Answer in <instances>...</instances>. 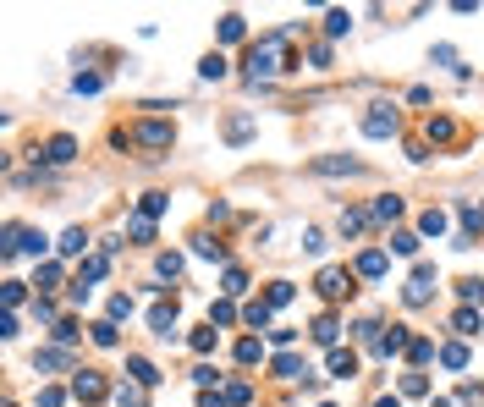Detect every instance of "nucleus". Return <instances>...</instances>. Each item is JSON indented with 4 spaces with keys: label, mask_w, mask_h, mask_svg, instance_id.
I'll return each mask as SVG.
<instances>
[{
    "label": "nucleus",
    "mask_w": 484,
    "mask_h": 407,
    "mask_svg": "<svg viewBox=\"0 0 484 407\" xmlns=\"http://www.w3.org/2000/svg\"><path fill=\"white\" fill-rule=\"evenodd\" d=\"M55 341H67V347H72V341H78V325H72V320H61V325H55Z\"/></svg>",
    "instance_id": "473e14b6"
},
{
    "label": "nucleus",
    "mask_w": 484,
    "mask_h": 407,
    "mask_svg": "<svg viewBox=\"0 0 484 407\" xmlns=\"http://www.w3.org/2000/svg\"><path fill=\"white\" fill-rule=\"evenodd\" d=\"M83 248H88V232H83V226H72V232L61 237V253H83Z\"/></svg>",
    "instance_id": "f8f14e48"
},
{
    "label": "nucleus",
    "mask_w": 484,
    "mask_h": 407,
    "mask_svg": "<svg viewBox=\"0 0 484 407\" xmlns=\"http://www.w3.org/2000/svg\"><path fill=\"white\" fill-rule=\"evenodd\" d=\"M440 363H446V369H463V363H468V347H463V341L440 347Z\"/></svg>",
    "instance_id": "6e6552de"
},
{
    "label": "nucleus",
    "mask_w": 484,
    "mask_h": 407,
    "mask_svg": "<svg viewBox=\"0 0 484 407\" xmlns=\"http://www.w3.org/2000/svg\"><path fill=\"white\" fill-rule=\"evenodd\" d=\"M55 281H61V270H55V264H39V275H33V286H55Z\"/></svg>",
    "instance_id": "4be33fe9"
},
{
    "label": "nucleus",
    "mask_w": 484,
    "mask_h": 407,
    "mask_svg": "<svg viewBox=\"0 0 484 407\" xmlns=\"http://www.w3.org/2000/svg\"><path fill=\"white\" fill-rule=\"evenodd\" d=\"M116 402H121V407H144V391H138V386H121Z\"/></svg>",
    "instance_id": "aec40b11"
},
{
    "label": "nucleus",
    "mask_w": 484,
    "mask_h": 407,
    "mask_svg": "<svg viewBox=\"0 0 484 407\" xmlns=\"http://www.w3.org/2000/svg\"><path fill=\"white\" fill-rule=\"evenodd\" d=\"M160 275H182V259L176 253H160Z\"/></svg>",
    "instance_id": "2f4dec72"
},
{
    "label": "nucleus",
    "mask_w": 484,
    "mask_h": 407,
    "mask_svg": "<svg viewBox=\"0 0 484 407\" xmlns=\"http://www.w3.org/2000/svg\"><path fill=\"white\" fill-rule=\"evenodd\" d=\"M314 336H320V341H325V347H330V341H336V320H330V314H325V320H320V325H314Z\"/></svg>",
    "instance_id": "c85d7f7f"
},
{
    "label": "nucleus",
    "mask_w": 484,
    "mask_h": 407,
    "mask_svg": "<svg viewBox=\"0 0 484 407\" xmlns=\"http://www.w3.org/2000/svg\"><path fill=\"white\" fill-rule=\"evenodd\" d=\"M347 28H352V17H347V11H330V17H325V33H330V39H341Z\"/></svg>",
    "instance_id": "9d476101"
},
{
    "label": "nucleus",
    "mask_w": 484,
    "mask_h": 407,
    "mask_svg": "<svg viewBox=\"0 0 484 407\" xmlns=\"http://www.w3.org/2000/svg\"><path fill=\"white\" fill-rule=\"evenodd\" d=\"M209 320H215V325H232V320H237V309H232V303H215V309H209Z\"/></svg>",
    "instance_id": "5701e85b"
},
{
    "label": "nucleus",
    "mask_w": 484,
    "mask_h": 407,
    "mask_svg": "<svg viewBox=\"0 0 484 407\" xmlns=\"http://www.w3.org/2000/svg\"><path fill=\"white\" fill-rule=\"evenodd\" d=\"M94 341L99 347H116V325H94Z\"/></svg>",
    "instance_id": "72a5a7b5"
},
{
    "label": "nucleus",
    "mask_w": 484,
    "mask_h": 407,
    "mask_svg": "<svg viewBox=\"0 0 484 407\" xmlns=\"http://www.w3.org/2000/svg\"><path fill=\"white\" fill-rule=\"evenodd\" d=\"M363 132H369V138H391V132H397V105H374V110L363 116Z\"/></svg>",
    "instance_id": "f03ea898"
},
{
    "label": "nucleus",
    "mask_w": 484,
    "mask_h": 407,
    "mask_svg": "<svg viewBox=\"0 0 484 407\" xmlns=\"http://www.w3.org/2000/svg\"><path fill=\"white\" fill-rule=\"evenodd\" d=\"M198 259H226V253H221V243H209V237H198Z\"/></svg>",
    "instance_id": "7c9ffc66"
},
{
    "label": "nucleus",
    "mask_w": 484,
    "mask_h": 407,
    "mask_svg": "<svg viewBox=\"0 0 484 407\" xmlns=\"http://www.w3.org/2000/svg\"><path fill=\"white\" fill-rule=\"evenodd\" d=\"M221 39H242V17H237V11H232V17L221 22Z\"/></svg>",
    "instance_id": "a878e982"
},
{
    "label": "nucleus",
    "mask_w": 484,
    "mask_h": 407,
    "mask_svg": "<svg viewBox=\"0 0 484 407\" xmlns=\"http://www.w3.org/2000/svg\"><path fill=\"white\" fill-rule=\"evenodd\" d=\"M397 215H402V198H380L374 204V220H397Z\"/></svg>",
    "instance_id": "4468645a"
},
{
    "label": "nucleus",
    "mask_w": 484,
    "mask_h": 407,
    "mask_svg": "<svg viewBox=\"0 0 484 407\" xmlns=\"http://www.w3.org/2000/svg\"><path fill=\"white\" fill-rule=\"evenodd\" d=\"M72 155H78V144H72V138H55V144H50V155H44V160H55V165H67V160H72Z\"/></svg>",
    "instance_id": "1a4fd4ad"
},
{
    "label": "nucleus",
    "mask_w": 484,
    "mask_h": 407,
    "mask_svg": "<svg viewBox=\"0 0 484 407\" xmlns=\"http://www.w3.org/2000/svg\"><path fill=\"white\" fill-rule=\"evenodd\" d=\"M127 237H138V243H149V237H155V226H149V220L138 215V220H127Z\"/></svg>",
    "instance_id": "6ab92c4d"
},
{
    "label": "nucleus",
    "mask_w": 484,
    "mask_h": 407,
    "mask_svg": "<svg viewBox=\"0 0 484 407\" xmlns=\"http://www.w3.org/2000/svg\"><path fill=\"white\" fill-rule=\"evenodd\" d=\"M149 325H155V336H165V341H171V325H176V303H155V309H149Z\"/></svg>",
    "instance_id": "20e7f679"
},
{
    "label": "nucleus",
    "mask_w": 484,
    "mask_h": 407,
    "mask_svg": "<svg viewBox=\"0 0 484 407\" xmlns=\"http://www.w3.org/2000/svg\"><path fill=\"white\" fill-rule=\"evenodd\" d=\"M303 248H309V253H320V248H325V232H320V226H309V232H303Z\"/></svg>",
    "instance_id": "cd10ccee"
},
{
    "label": "nucleus",
    "mask_w": 484,
    "mask_h": 407,
    "mask_svg": "<svg viewBox=\"0 0 484 407\" xmlns=\"http://www.w3.org/2000/svg\"><path fill=\"white\" fill-rule=\"evenodd\" d=\"M242 286H248V275H242V270H226V286H221V292H232V297H237Z\"/></svg>",
    "instance_id": "bb28decb"
},
{
    "label": "nucleus",
    "mask_w": 484,
    "mask_h": 407,
    "mask_svg": "<svg viewBox=\"0 0 484 407\" xmlns=\"http://www.w3.org/2000/svg\"><path fill=\"white\" fill-rule=\"evenodd\" d=\"M330 374H341V380H352V374H358V358L336 347V352H330Z\"/></svg>",
    "instance_id": "0eeeda50"
},
{
    "label": "nucleus",
    "mask_w": 484,
    "mask_h": 407,
    "mask_svg": "<svg viewBox=\"0 0 484 407\" xmlns=\"http://www.w3.org/2000/svg\"><path fill=\"white\" fill-rule=\"evenodd\" d=\"M248 325H270V303H248Z\"/></svg>",
    "instance_id": "b1692460"
},
{
    "label": "nucleus",
    "mask_w": 484,
    "mask_h": 407,
    "mask_svg": "<svg viewBox=\"0 0 484 407\" xmlns=\"http://www.w3.org/2000/svg\"><path fill=\"white\" fill-rule=\"evenodd\" d=\"M457 330H463V336H474V330H484V325H479V314H474V309H457Z\"/></svg>",
    "instance_id": "a211bd4d"
},
{
    "label": "nucleus",
    "mask_w": 484,
    "mask_h": 407,
    "mask_svg": "<svg viewBox=\"0 0 484 407\" xmlns=\"http://www.w3.org/2000/svg\"><path fill=\"white\" fill-rule=\"evenodd\" d=\"M138 144H149V149H165V144H171V127H165V121H149V127H138Z\"/></svg>",
    "instance_id": "39448f33"
},
{
    "label": "nucleus",
    "mask_w": 484,
    "mask_h": 407,
    "mask_svg": "<svg viewBox=\"0 0 484 407\" xmlns=\"http://www.w3.org/2000/svg\"><path fill=\"white\" fill-rule=\"evenodd\" d=\"M105 264H110L105 253H99V259H88V264H83V275H78V286H88V281H99V275H105Z\"/></svg>",
    "instance_id": "ddd939ff"
},
{
    "label": "nucleus",
    "mask_w": 484,
    "mask_h": 407,
    "mask_svg": "<svg viewBox=\"0 0 484 407\" xmlns=\"http://www.w3.org/2000/svg\"><path fill=\"white\" fill-rule=\"evenodd\" d=\"M132 314V297H110V320H127Z\"/></svg>",
    "instance_id": "c756f323"
},
{
    "label": "nucleus",
    "mask_w": 484,
    "mask_h": 407,
    "mask_svg": "<svg viewBox=\"0 0 484 407\" xmlns=\"http://www.w3.org/2000/svg\"><path fill=\"white\" fill-rule=\"evenodd\" d=\"M418 226H424L429 237H440V232H446V215H440V209H424V220H418Z\"/></svg>",
    "instance_id": "2eb2a0df"
},
{
    "label": "nucleus",
    "mask_w": 484,
    "mask_h": 407,
    "mask_svg": "<svg viewBox=\"0 0 484 407\" xmlns=\"http://www.w3.org/2000/svg\"><path fill=\"white\" fill-rule=\"evenodd\" d=\"M292 67V50H286V33H270L248 50V78H275Z\"/></svg>",
    "instance_id": "f257e3e1"
},
{
    "label": "nucleus",
    "mask_w": 484,
    "mask_h": 407,
    "mask_svg": "<svg viewBox=\"0 0 484 407\" xmlns=\"http://www.w3.org/2000/svg\"><path fill=\"white\" fill-rule=\"evenodd\" d=\"M72 391H78V402H99V397H105V380H99V374H78Z\"/></svg>",
    "instance_id": "423d86ee"
},
{
    "label": "nucleus",
    "mask_w": 484,
    "mask_h": 407,
    "mask_svg": "<svg viewBox=\"0 0 484 407\" xmlns=\"http://www.w3.org/2000/svg\"><path fill=\"white\" fill-rule=\"evenodd\" d=\"M248 132H253V121H248V116H237V121H226V138H232V144H242Z\"/></svg>",
    "instance_id": "f3484780"
},
{
    "label": "nucleus",
    "mask_w": 484,
    "mask_h": 407,
    "mask_svg": "<svg viewBox=\"0 0 484 407\" xmlns=\"http://www.w3.org/2000/svg\"><path fill=\"white\" fill-rule=\"evenodd\" d=\"M391 248H397V253H418V237H413V232H397V237H391Z\"/></svg>",
    "instance_id": "393cba45"
},
{
    "label": "nucleus",
    "mask_w": 484,
    "mask_h": 407,
    "mask_svg": "<svg viewBox=\"0 0 484 407\" xmlns=\"http://www.w3.org/2000/svg\"><path fill=\"white\" fill-rule=\"evenodd\" d=\"M358 275H386V253H363L358 259Z\"/></svg>",
    "instance_id": "9b49d317"
},
{
    "label": "nucleus",
    "mask_w": 484,
    "mask_h": 407,
    "mask_svg": "<svg viewBox=\"0 0 484 407\" xmlns=\"http://www.w3.org/2000/svg\"><path fill=\"white\" fill-rule=\"evenodd\" d=\"M127 369H132V374H138V380H144V386H155V380H160V374H155V363H149V358H132V363H127Z\"/></svg>",
    "instance_id": "dca6fc26"
},
{
    "label": "nucleus",
    "mask_w": 484,
    "mask_h": 407,
    "mask_svg": "<svg viewBox=\"0 0 484 407\" xmlns=\"http://www.w3.org/2000/svg\"><path fill=\"white\" fill-rule=\"evenodd\" d=\"M204 78H226V55H204Z\"/></svg>",
    "instance_id": "412c9836"
},
{
    "label": "nucleus",
    "mask_w": 484,
    "mask_h": 407,
    "mask_svg": "<svg viewBox=\"0 0 484 407\" xmlns=\"http://www.w3.org/2000/svg\"><path fill=\"white\" fill-rule=\"evenodd\" d=\"M320 292L325 297H347L352 292V275L347 270H320Z\"/></svg>",
    "instance_id": "7ed1b4c3"
}]
</instances>
